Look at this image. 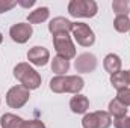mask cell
<instances>
[{
    "mask_svg": "<svg viewBox=\"0 0 130 128\" xmlns=\"http://www.w3.org/2000/svg\"><path fill=\"white\" fill-rule=\"evenodd\" d=\"M85 86L80 75H56L50 80V89L55 94H74L77 95Z\"/></svg>",
    "mask_w": 130,
    "mask_h": 128,
    "instance_id": "obj_1",
    "label": "cell"
},
{
    "mask_svg": "<svg viewBox=\"0 0 130 128\" xmlns=\"http://www.w3.org/2000/svg\"><path fill=\"white\" fill-rule=\"evenodd\" d=\"M23 124H24V119L12 113H5L0 118L2 128H23Z\"/></svg>",
    "mask_w": 130,
    "mask_h": 128,
    "instance_id": "obj_15",
    "label": "cell"
},
{
    "mask_svg": "<svg viewBox=\"0 0 130 128\" xmlns=\"http://www.w3.org/2000/svg\"><path fill=\"white\" fill-rule=\"evenodd\" d=\"M117 99H118L121 104H124L126 107H129L130 105V88L120 89V91L117 92Z\"/></svg>",
    "mask_w": 130,
    "mask_h": 128,
    "instance_id": "obj_21",
    "label": "cell"
},
{
    "mask_svg": "<svg viewBox=\"0 0 130 128\" xmlns=\"http://www.w3.org/2000/svg\"><path fill=\"white\" fill-rule=\"evenodd\" d=\"M112 9L117 14V17L127 15L130 12V0H113L112 2Z\"/></svg>",
    "mask_w": 130,
    "mask_h": 128,
    "instance_id": "obj_20",
    "label": "cell"
},
{
    "mask_svg": "<svg viewBox=\"0 0 130 128\" xmlns=\"http://www.w3.org/2000/svg\"><path fill=\"white\" fill-rule=\"evenodd\" d=\"M48 15H50L48 8L41 6V8H38V9L32 11V12L27 15V21H29L30 24H39V23H44V21L48 18Z\"/></svg>",
    "mask_w": 130,
    "mask_h": 128,
    "instance_id": "obj_17",
    "label": "cell"
},
{
    "mask_svg": "<svg viewBox=\"0 0 130 128\" xmlns=\"http://www.w3.org/2000/svg\"><path fill=\"white\" fill-rule=\"evenodd\" d=\"M110 84L120 91V89H124V88H129L130 86V78H129V72L127 71H118L115 74L110 75Z\"/></svg>",
    "mask_w": 130,
    "mask_h": 128,
    "instance_id": "obj_14",
    "label": "cell"
},
{
    "mask_svg": "<svg viewBox=\"0 0 130 128\" xmlns=\"http://www.w3.org/2000/svg\"><path fill=\"white\" fill-rule=\"evenodd\" d=\"M17 6V0H0V14L11 11Z\"/></svg>",
    "mask_w": 130,
    "mask_h": 128,
    "instance_id": "obj_22",
    "label": "cell"
},
{
    "mask_svg": "<svg viewBox=\"0 0 130 128\" xmlns=\"http://www.w3.org/2000/svg\"><path fill=\"white\" fill-rule=\"evenodd\" d=\"M23 128H45L44 122L38 121V119H30V121H24Z\"/></svg>",
    "mask_w": 130,
    "mask_h": 128,
    "instance_id": "obj_24",
    "label": "cell"
},
{
    "mask_svg": "<svg viewBox=\"0 0 130 128\" xmlns=\"http://www.w3.org/2000/svg\"><path fill=\"white\" fill-rule=\"evenodd\" d=\"M18 5H21V6H24V8H30L35 5V0H29V2H18Z\"/></svg>",
    "mask_w": 130,
    "mask_h": 128,
    "instance_id": "obj_25",
    "label": "cell"
},
{
    "mask_svg": "<svg viewBox=\"0 0 130 128\" xmlns=\"http://www.w3.org/2000/svg\"><path fill=\"white\" fill-rule=\"evenodd\" d=\"M98 12L94 0H71L68 3V14L76 18H92Z\"/></svg>",
    "mask_w": 130,
    "mask_h": 128,
    "instance_id": "obj_3",
    "label": "cell"
},
{
    "mask_svg": "<svg viewBox=\"0 0 130 128\" xmlns=\"http://www.w3.org/2000/svg\"><path fill=\"white\" fill-rule=\"evenodd\" d=\"M2 41H3V35H2V32H0V44H2Z\"/></svg>",
    "mask_w": 130,
    "mask_h": 128,
    "instance_id": "obj_26",
    "label": "cell"
},
{
    "mask_svg": "<svg viewBox=\"0 0 130 128\" xmlns=\"http://www.w3.org/2000/svg\"><path fill=\"white\" fill-rule=\"evenodd\" d=\"M73 36L82 47H91L95 42V35L86 23H73Z\"/></svg>",
    "mask_w": 130,
    "mask_h": 128,
    "instance_id": "obj_7",
    "label": "cell"
},
{
    "mask_svg": "<svg viewBox=\"0 0 130 128\" xmlns=\"http://www.w3.org/2000/svg\"><path fill=\"white\" fill-rule=\"evenodd\" d=\"M74 68L77 72H83V74L92 72L97 68V57L92 53H82L76 57Z\"/></svg>",
    "mask_w": 130,
    "mask_h": 128,
    "instance_id": "obj_9",
    "label": "cell"
},
{
    "mask_svg": "<svg viewBox=\"0 0 130 128\" xmlns=\"http://www.w3.org/2000/svg\"><path fill=\"white\" fill-rule=\"evenodd\" d=\"M70 69V60L61 57V56H55L52 60V71L58 75H65V72H68Z\"/></svg>",
    "mask_w": 130,
    "mask_h": 128,
    "instance_id": "obj_18",
    "label": "cell"
},
{
    "mask_svg": "<svg viewBox=\"0 0 130 128\" xmlns=\"http://www.w3.org/2000/svg\"><path fill=\"white\" fill-rule=\"evenodd\" d=\"M109 115H110V118L113 116V119H121V118H124V116H127V107L124 105V104H121L117 98L115 99H112L110 102H109Z\"/></svg>",
    "mask_w": 130,
    "mask_h": 128,
    "instance_id": "obj_16",
    "label": "cell"
},
{
    "mask_svg": "<svg viewBox=\"0 0 130 128\" xmlns=\"http://www.w3.org/2000/svg\"><path fill=\"white\" fill-rule=\"evenodd\" d=\"M32 24L29 23H17L14 24L11 29H9V35H11V39L17 44H24L27 42L30 38H32Z\"/></svg>",
    "mask_w": 130,
    "mask_h": 128,
    "instance_id": "obj_8",
    "label": "cell"
},
{
    "mask_svg": "<svg viewBox=\"0 0 130 128\" xmlns=\"http://www.w3.org/2000/svg\"><path fill=\"white\" fill-rule=\"evenodd\" d=\"M127 72H129V78H130V69H129V71H127Z\"/></svg>",
    "mask_w": 130,
    "mask_h": 128,
    "instance_id": "obj_27",
    "label": "cell"
},
{
    "mask_svg": "<svg viewBox=\"0 0 130 128\" xmlns=\"http://www.w3.org/2000/svg\"><path fill=\"white\" fill-rule=\"evenodd\" d=\"M27 60L29 63H33L35 66H45L50 60V53L45 47L35 45L27 51Z\"/></svg>",
    "mask_w": 130,
    "mask_h": 128,
    "instance_id": "obj_10",
    "label": "cell"
},
{
    "mask_svg": "<svg viewBox=\"0 0 130 128\" xmlns=\"http://www.w3.org/2000/svg\"><path fill=\"white\" fill-rule=\"evenodd\" d=\"M121 65H123L121 57L118 54H113V53H109L104 57V60H103V66H104L106 72H109L110 75L118 72V71H121Z\"/></svg>",
    "mask_w": 130,
    "mask_h": 128,
    "instance_id": "obj_13",
    "label": "cell"
},
{
    "mask_svg": "<svg viewBox=\"0 0 130 128\" xmlns=\"http://www.w3.org/2000/svg\"><path fill=\"white\" fill-rule=\"evenodd\" d=\"M14 77L24 86L27 88L29 91L33 89H38L41 86V75L36 72V69L32 68L29 63L26 62H20V63L15 65L14 68Z\"/></svg>",
    "mask_w": 130,
    "mask_h": 128,
    "instance_id": "obj_2",
    "label": "cell"
},
{
    "mask_svg": "<svg viewBox=\"0 0 130 128\" xmlns=\"http://www.w3.org/2000/svg\"><path fill=\"white\" fill-rule=\"evenodd\" d=\"M53 45L58 53V56L65 57V59H73L76 57V47L71 41V36L68 33H58L53 35Z\"/></svg>",
    "mask_w": 130,
    "mask_h": 128,
    "instance_id": "obj_4",
    "label": "cell"
},
{
    "mask_svg": "<svg viewBox=\"0 0 130 128\" xmlns=\"http://www.w3.org/2000/svg\"><path fill=\"white\" fill-rule=\"evenodd\" d=\"M115 128H130V116H124L121 119H113Z\"/></svg>",
    "mask_w": 130,
    "mask_h": 128,
    "instance_id": "obj_23",
    "label": "cell"
},
{
    "mask_svg": "<svg viewBox=\"0 0 130 128\" xmlns=\"http://www.w3.org/2000/svg\"><path fill=\"white\" fill-rule=\"evenodd\" d=\"M30 98V91L23 84L12 86L6 94V104L11 109H21Z\"/></svg>",
    "mask_w": 130,
    "mask_h": 128,
    "instance_id": "obj_5",
    "label": "cell"
},
{
    "mask_svg": "<svg viewBox=\"0 0 130 128\" xmlns=\"http://www.w3.org/2000/svg\"><path fill=\"white\" fill-rule=\"evenodd\" d=\"M110 125H112V118L107 112L103 110L86 113L82 119L83 128H109Z\"/></svg>",
    "mask_w": 130,
    "mask_h": 128,
    "instance_id": "obj_6",
    "label": "cell"
},
{
    "mask_svg": "<svg viewBox=\"0 0 130 128\" xmlns=\"http://www.w3.org/2000/svg\"><path fill=\"white\" fill-rule=\"evenodd\" d=\"M70 109H71V112L76 113V115H83V113H86V110L89 109V99L85 95L77 94V95H74L70 99Z\"/></svg>",
    "mask_w": 130,
    "mask_h": 128,
    "instance_id": "obj_12",
    "label": "cell"
},
{
    "mask_svg": "<svg viewBox=\"0 0 130 128\" xmlns=\"http://www.w3.org/2000/svg\"><path fill=\"white\" fill-rule=\"evenodd\" d=\"M113 27H115L117 32H120V33L130 32V18L127 15L115 17V20H113Z\"/></svg>",
    "mask_w": 130,
    "mask_h": 128,
    "instance_id": "obj_19",
    "label": "cell"
},
{
    "mask_svg": "<svg viewBox=\"0 0 130 128\" xmlns=\"http://www.w3.org/2000/svg\"><path fill=\"white\" fill-rule=\"evenodd\" d=\"M48 30L52 35H58V33H70L73 30V23L70 20H67L65 17H56L50 21L48 24Z\"/></svg>",
    "mask_w": 130,
    "mask_h": 128,
    "instance_id": "obj_11",
    "label": "cell"
}]
</instances>
